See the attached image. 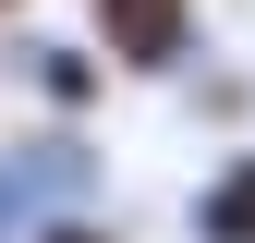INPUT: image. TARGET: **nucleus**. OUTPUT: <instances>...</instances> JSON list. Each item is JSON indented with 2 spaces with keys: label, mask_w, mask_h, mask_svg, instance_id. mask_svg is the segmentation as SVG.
<instances>
[{
  "label": "nucleus",
  "mask_w": 255,
  "mask_h": 243,
  "mask_svg": "<svg viewBox=\"0 0 255 243\" xmlns=\"http://www.w3.org/2000/svg\"><path fill=\"white\" fill-rule=\"evenodd\" d=\"M24 12H37V0H0V24H24Z\"/></svg>",
  "instance_id": "0eeeda50"
},
{
  "label": "nucleus",
  "mask_w": 255,
  "mask_h": 243,
  "mask_svg": "<svg viewBox=\"0 0 255 243\" xmlns=\"http://www.w3.org/2000/svg\"><path fill=\"white\" fill-rule=\"evenodd\" d=\"M12 73H24V98H37L49 122H98V98H110V61L85 49V37H37V24H12Z\"/></svg>",
  "instance_id": "7ed1b4c3"
},
{
  "label": "nucleus",
  "mask_w": 255,
  "mask_h": 243,
  "mask_svg": "<svg viewBox=\"0 0 255 243\" xmlns=\"http://www.w3.org/2000/svg\"><path fill=\"white\" fill-rule=\"evenodd\" d=\"M24 243H122V219H98V207H61V219H37Z\"/></svg>",
  "instance_id": "423d86ee"
},
{
  "label": "nucleus",
  "mask_w": 255,
  "mask_h": 243,
  "mask_svg": "<svg viewBox=\"0 0 255 243\" xmlns=\"http://www.w3.org/2000/svg\"><path fill=\"white\" fill-rule=\"evenodd\" d=\"M182 231H195V243H255V134L219 146V170L182 195Z\"/></svg>",
  "instance_id": "20e7f679"
},
{
  "label": "nucleus",
  "mask_w": 255,
  "mask_h": 243,
  "mask_svg": "<svg viewBox=\"0 0 255 243\" xmlns=\"http://www.w3.org/2000/svg\"><path fill=\"white\" fill-rule=\"evenodd\" d=\"M85 49L122 85H182L219 37H207V0H85Z\"/></svg>",
  "instance_id": "f03ea898"
},
{
  "label": "nucleus",
  "mask_w": 255,
  "mask_h": 243,
  "mask_svg": "<svg viewBox=\"0 0 255 243\" xmlns=\"http://www.w3.org/2000/svg\"><path fill=\"white\" fill-rule=\"evenodd\" d=\"M182 85H195V110H207V122H219L231 146H243V122H255V73H243V61H219V49H207V61H195Z\"/></svg>",
  "instance_id": "39448f33"
},
{
  "label": "nucleus",
  "mask_w": 255,
  "mask_h": 243,
  "mask_svg": "<svg viewBox=\"0 0 255 243\" xmlns=\"http://www.w3.org/2000/svg\"><path fill=\"white\" fill-rule=\"evenodd\" d=\"M98 134L85 122H24L12 146H0V243H24L37 219H61V207H98Z\"/></svg>",
  "instance_id": "f257e3e1"
}]
</instances>
